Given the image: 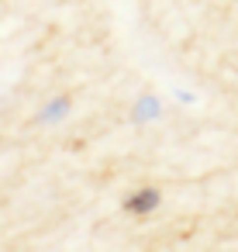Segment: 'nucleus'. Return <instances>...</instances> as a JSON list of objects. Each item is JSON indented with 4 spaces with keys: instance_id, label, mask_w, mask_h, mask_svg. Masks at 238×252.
I'll use <instances>...</instances> for the list:
<instances>
[{
    "instance_id": "nucleus-1",
    "label": "nucleus",
    "mask_w": 238,
    "mask_h": 252,
    "mask_svg": "<svg viewBox=\"0 0 238 252\" xmlns=\"http://www.w3.org/2000/svg\"><path fill=\"white\" fill-rule=\"evenodd\" d=\"M159 200H162V193L152 190V187H145V190H135V193L124 197V211L135 214V218H145V214H152L159 207Z\"/></svg>"
},
{
    "instance_id": "nucleus-2",
    "label": "nucleus",
    "mask_w": 238,
    "mask_h": 252,
    "mask_svg": "<svg viewBox=\"0 0 238 252\" xmlns=\"http://www.w3.org/2000/svg\"><path fill=\"white\" fill-rule=\"evenodd\" d=\"M66 111H69V97H56L52 104H45V111H42V121H45V125H52V121L66 118Z\"/></svg>"
},
{
    "instance_id": "nucleus-3",
    "label": "nucleus",
    "mask_w": 238,
    "mask_h": 252,
    "mask_svg": "<svg viewBox=\"0 0 238 252\" xmlns=\"http://www.w3.org/2000/svg\"><path fill=\"white\" fill-rule=\"evenodd\" d=\"M159 114V100L155 97H142L138 104H135V118L138 121H149V118H155Z\"/></svg>"
}]
</instances>
